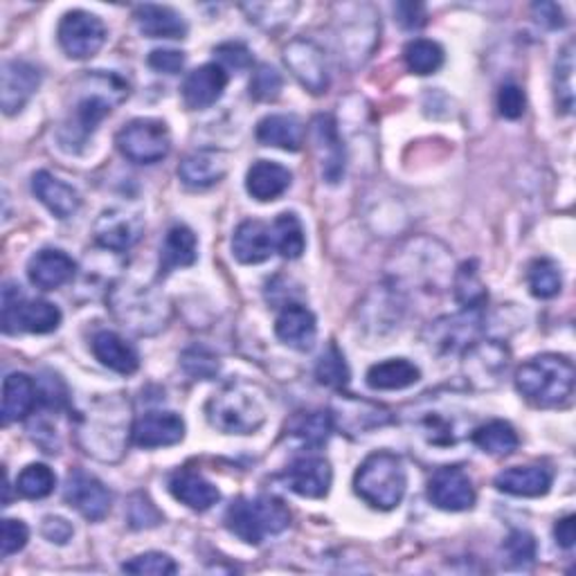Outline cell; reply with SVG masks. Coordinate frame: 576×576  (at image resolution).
<instances>
[{
	"mask_svg": "<svg viewBox=\"0 0 576 576\" xmlns=\"http://www.w3.org/2000/svg\"><path fill=\"white\" fill-rule=\"evenodd\" d=\"M146 61L153 70L165 74H178L185 68V55L180 50H153Z\"/></svg>",
	"mask_w": 576,
	"mask_h": 576,
	"instance_id": "db71d44e",
	"label": "cell"
},
{
	"mask_svg": "<svg viewBox=\"0 0 576 576\" xmlns=\"http://www.w3.org/2000/svg\"><path fill=\"white\" fill-rule=\"evenodd\" d=\"M282 482L302 497H314V501H322L329 495L333 471L331 465L325 457L318 455H306L297 457L284 469Z\"/></svg>",
	"mask_w": 576,
	"mask_h": 576,
	"instance_id": "9a60e30c",
	"label": "cell"
},
{
	"mask_svg": "<svg viewBox=\"0 0 576 576\" xmlns=\"http://www.w3.org/2000/svg\"><path fill=\"white\" fill-rule=\"evenodd\" d=\"M138 30L149 38H185V19L165 5H138L133 12Z\"/></svg>",
	"mask_w": 576,
	"mask_h": 576,
	"instance_id": "1f68e13d",
	"label": "cell"
},
{
	"mask_svg": "<svg viewBox=\"0 0 576 576\" xmlns=\"http://www.w3.org/2000/svg\"><path fill=\"white\" fill-rule=\"evenodd\" d=\"M91 348H93L95 358L113 372L127 376L140 367V356L136 348L118 333H113V331L95 333Z\"/></svg>",
	"mask_w": 576,
	"mask_h": 576,
	"instance_id": "f1b7e54d",
	"label": "cell"
},
{
	"mask_svg": "<svg viewBox=\"0 0 576 576\" xmlns=\"http://www.w3.org/2000/svg\"><path fill=\"white\" fill-rule=\"evenodd\" d=\"M556 99L563 113L574 108V44H567L556 61Z\"/></svg>",
	"mask_w": 576,
	"mask_h": 576,
	"instance_id": "ee69618b",
	"label": "cell"
},
{
	"mask_svg": "<svg viewBox=\"0 0 576 576\" xmlns=\"http://www.w3.org/2000/svg\"><path fill=\"white\" fill-rule=\"evenodd\" d=\"M129 97V84L120 74L89 72L74 91V102L59 131V142L66 151H80L97 131L106 115Z\"/></svg>",
	"mask_w": 576,
	"mask_h": 576,
	"instance_id": "6da1fadb",
	"label": "cell"
},
{
	"mask_svg": "<svg viewBox=\"0 0 576 576\" xmlns=\"http://www.w3.org/2000/svg\"><path fill=\"white\" fill-rule=\"evenodd\" d=\"M421 378V369L408 358H390L367 369V386L378 392H392L412 388Z\"/></svg>",
	"mask_w": 576,
	"mask_h": 576,
	"instance_id": "836d02e7",
	"label": "cell"
},
{
	"mask_svg": "<svg viewBox=\"0 0 576 576\" xmlns=\"http://www.w3.org/2000/svg\"><path fill=\"white\" fill-rule=\"evenodd\" d=\"M32 191L34 197L50 210V214L61 221L74 216L77 210L82 208L80 191L63 183L61 178L52 176L50 172H36L32 176Z\"/></svg>",
	"mask_w": 576,
	"mask_h": 576,
	"instance_id": "cb8c5ba5",
	"label": "cell"
},
{
	"mask_svg": "<svg viewBox=\"0 0 576 576\" xmlns=\"http://www.w3.org/2000/svg\"><path fill=\"white\" fill-rule=\"evenodd\" d=\"M527 282H529V289L536 297H541V299L556 297L563 289L561 268L556 261H552L548 257L536 259L527 268Z\"/></svg>",
	"mask_w": 576,
	"mask_h": 576,
	"instance_id": "ab89813d",
	"label": "cell"
},
{
	"mask_svg": "<svg viewBox=\"0 0 576 576\" xmlns=\"http://www.w3.org/2000/svg\"><path fill=\"white\" fill-rule=\"evenodd\" d=\"M230 169V158L225 151L201 149L189 153L178 165V178L191 189H208L225 178Z\"/></svg>",
	"mask_w": 576,
	"mask_h": 576,
	"instance_id": "7402d4cb",
	"label": "cell"
},
{
	"mask_svg": "<svg viewBox=\"0 0 576 576\" xmlns=\"http://www.w3.org/2000/svg\"><path fill=\"white\" fill-rule=\"evenodd\" d=\"M408 489L403 459L390 450L372 452L354 475V491L372 509L392 512L401 505Z\"/></svg>",
	"mask_w": 576,
	"mask_h": 576,
	"instance_id": "3957f363",
	"label": "cell"
},
{
	"mask_svg": "<svg viewBox=\"0 0 576 576\" xmlns=\"http://www.w3.org/2000/svg\"><path fill=\"white\" fill-rule=\"evenodd\" d=\"M533 14H536V21L552 27V30H559L565 25V16H563V10L554 3H539V5H533L531 8Z\"/></svg>",
	"mask_w": 576,
	"mask_h": 576,
	"instance_id": "6f0895ef",
	"label": "cell"
},
{
	"mask_svg": "<svg viewBox=\"0 0 576 576\" xmlns=\"http://www.w3.org/2000/svg\"><path fill=\"white\" fill-rule=\"evenodd\" d=\"M42 533L46 536V539L55 545H66L70 539H72V525L66 520V518H59V516H48L44 518V525H42Z\"/></svg>",
	"mask_w": 576,
	"mask_h": 576,
	"instance_id": "11a10c76",
	"label": "cell"
},
{
	"mask_svg": "<svg viewBox=\"0 0 576 576\" xmlns=\"http://www.w3.org/2000/svg\"><path fill=\"white\" fill-rule=\"evenodd\" d=\"M30 541V529L23 520H16V518H5L3 520V536H0V552H3V556H12V554H19Z\"/></svg>",
	"mask_w": 576,
	"mask_h": 576,
	"instance_id": "816d5d0a",
	"label": "cell"
},
{
	"mask_svg": "<svg viewBox=\"0 0 576 576\" xmlns=\"http://www.w3.org/2000/svg\"><path fill=\"white\" fill-rule=\"evenodd\" d=\"M405 66L412 74H433L444 66V48L431 38H414L403 50Z\"/></svg>",
	"mask_w": 576,
	"mask_h": 576,
	"instance_id": "74e56055",
	"label": "cell"
},
{
	"mask_svg": "<svg viewBox=\"0 0 576 576\" xmlns=\"http://www.w3.org/2000/svg\"><path fill=\"white\" fill-rule=\"evenodd\" d=\"M208 421L225 435H252L266 421V403L252 386L233 383L208 401Z\"/></svg>",
	"mask_w": 576,
	"mask_h": 576,
	"instance_id": "5b68a950",
	"label": "cell"
},
{
	"mask_svg": "<svg viewBox=\"0 0 576 576\" xmlns=\"http://www.w3.org/2000/svg\"><path fill=\"white\" fill-rule=\"evenodd\" d=\"M333 428H336L333 416L331 412H325V410L299 412L291 419V424H289V433L309 448H322L329 442Z\"/></svg>",
	"mask_w": 576,
	"mask_h": 576,
	"instance_id": "e575fe53",
	"label": "cell"
},
{
	"mask_svg": "<svg viewBox=\"0 0 576 576\" xmlns=\"http://www.w3.org/2000/svg\"><path fill=\"white\" fill-rule=\"evenodd\" d=\"M525 108H527V97L518 84H505L501 93H497V110H501L503 118L518 120L522 118Z\"/></svg>",
	"mask_w": 576,
	"mask_h": 576,
	"instance_id": "f5cc1de1",
	"label": "cell"
},
{
	"mask_svg": "<svg viewBox=\"0 0 576 576\" xmlns=\"http://www.w3.org/2000/svg\"><path fill=\"white\" fill-rule=\"evenodd\" d=\"M431 503L442 512H469L475 505V486L459 467L437 469L428 482Z\"/></svg>",
	"mask_w": 576,
	"mask_h": 576,
	"instance_id": "4fadbf2b",
	"label": "cell"
},
{
	"mask_svg": "<svg viewBox=\"0 0 576 576\" xmlns=\"http://www.w3.org/2000/svg\"><path fill=\"white\" fill-rule=\"evenodd\" d=\"M309 133L322 178L329 185H338L344 178V169H348V151H344L338 122L329 113H320L311 120Z\"/></svg>",
	"mask_w": 576,
	"mask_h": 576,
	"instance_id": "9c48e42d",
	"label": "cell"
},
{
	"mask_svg": "<svg viewBox=\"0 0 576 576\" xmlns=\"http://www.w3.org/2000/svg\"><path fill=\"white\" fill-rule=\"evenodd\" d=\"M257 140L263 146H275L282 151H299L304 144L306 129L297 115H266L257 125Z\"/></svg>",
	"mask_w": 576,
	"mask_h": 576,
	"instance_id": "f546056e",
	"label": "cell"
},
{
	"mask_svg": "<svg viewBox=\"0 0 576 576\" xmlns=\"http://www.w3.org/2000/svg\"><path fill=\"white\" fill-rule=\"evenodd\" d=\"M199 257V239L195 230L178 223L167 230L161 246V275H169L176 268H187Z\"/></svg>",
	"mask_w": 576,
	"mask_h": 576,
	"instance_id": "4dcf8cb0",
	"label": "cell"
},
{
	"mask_svg": "<svg viewBox=\"0 0 576 576\" xmlns=\"http://www.w3.org/2000/svg\"><path fill=\"white\" fill-rule=\"evenodd\" d=\"M419 431L433 446H452L462 437L457 428V416H446L437 408L424 412V416L419 419Z\"/></svg>",
	"mask_w": 576,
	"mask_h": 576,
	"instance_id": "60d3db41",
	"label": "cell"
},
{
	"mask_svg": "<svg viewBox=\"0 0 576 576\" xmlns=\"http://www.w3.org/2000/svg\"><path fill=\"white\" fill-rule=\"evenodd\" d=\"M275 252L273 246V235H271V225H266L263 221L248 219L239 223L233 235V255L239 263L252 266L261 263L266 259H271Z\"/></svg>",
	"mask_w": 576,
	"mask_h": 576,
	"instance_id": "d4e9b609",
	"label": "cell"
},
{
	"mask_svg": "<svg viewBox=\"0 0 576 576\" xmlns=\"http://www.w3.org/2000/svg\"><path fill=\"white\" fill-rule=\"evenodd\" d=\"M169 493L191 512H208L221 501L219 489L201 473L189 469H180L169 478Z\"/></svg>",
	"mask_w": 576,
	"mask_h": 576,
	"instance_id": "484cf974",
	"label": "cell"
},
{
	"mask_svg": "<svg viewBox=\"0 0 576 576\" xmlns=\"http://www.w3.org/2000/svg\"><path fill=\"white\" fill-rule=\"evenodd\" d=\"M284 61L295 80L314 95H322L329 89V68L325 52L309 38H293L284 48Z\"/></svg>",
	"mask_w": 576,
	"mask_h": 576,
	"instance_id": "30bf717a",
	"label": "cell"
},
{
	"mask_svg": "<svg viewBox=\"0 0 576 576\" xmlns=\"http://www.w3.org/2000/svg\"><path fill=\"white\" fill-rule=\"evenodd\" d=\"M509 367V352L497 340L473 342L465 356V374L480 390H491L501 383Z\"/></svg>",
	"mask_w": 576,
	"mask_h": 576,
	"instance_id": "5bb4252c",
	"label": "cell"
},
{
	"mask_svg": "<svg viewBox=\"0 0 576 576\" xmlns=\"http://www.w3.org/2000/svg\"><path fill=\"white\" fill-rule=\"evenodd\" d=\"M122 572L129 574H144V576H165V574H176L178 565L169 554L163 552H146L140 554L122 565Z\"/></svg>",
	"mask_w": 576,
	"mask_h": 576,
	"instance_id": "7dc6e473",
	"label": "cell"
},
{
	"mask_svg": "<svg viewBox=\"0 0 576 576\" xmlns=\"http://www.w3.org/2000/svg\"><path fill=\"white\" fill-rule=\"evenodd\" d=\"M554 539L563 550H572L576 543V518L565 516L554 527Z\"/></svg>",
	"mask_w": 576,
	"mask_h": 576,
	"instance_id": "680465c9",
	"label": "cell"
},
{
	"mask_svg": "<svg viewBox=\"0 0 576 576\" xmlns=\"http://www.w3.org/2000/svg\"><path fill=\"white\" fill-rule=\"evenodd\" d=\"M278 338L291 350L309 352L316 344L318 320L316 316L302 304H286L275 322Z\"/></svg>",
	"mask_w": 576,
	"mask_h": 576,
	"instance_id": "603a6c76",
	"label": "cell"
},
{
	"mask_svg": "<svg viewBox=\"0 0 576 576\" xmlns=\"http://www.w3.org/2000/svg\"><path fill=\"white\" fill-rule=\"evenodd\" d=\"M38 86H42V72L36 66L21 59L5 61L3 72H0V106H3L5 115L23 110Z\"/></svg>",
	"mask_w": 576,
	"mask_h": 576,
	"instance_id": "e0dca14e",
	"label": "cell"
},
{
	"mask_svg": "<svg viewBox=\"0 0 576 576\" xmlns=\"http://www.w3.org/2000/svg\"><path fill=\"white\" fill-rule=\"evenodd\" d=\"M57 38L61 50L70 59H91L106 44V25L99 16L91 12L72 10L63 14L57 30Z\"/></svg>",
	"mask_w": 576,
	"mask_h": 576,
	"instance_id": "ba28073f",
	"label": "cell"
},
{
	"mask_svg": "<svg viewBox=\"0 0 576 576\" xmlns=\"http://www.w3.org/2000/svg\"><path fill=\"white\" fill-rule=\"evenodd\" d=\"M127 518L133 529H149V527H158L163 522V514L156 509V505H153L144 493H138L131 497Z\"/></svg>",
	"mask_w": 576,
	"mask_h": 576,
	"instance_id": "681fc988",
	"label": "cell"
},
{
	"mask_svg": "<svg viewBox=\"0 0 576 576\" xmlns=\"http://www.w3.org/2000/svg\"><path fill=\"white\" fill-rule=\"evenodd\" d=\"M284 80L282 74L268 63L257 66L250 80V97L257 102H275L282 95Z\"/></svg>",
	"mask_w": 576,
	"mask_h": 576,
	"instance_id": "bcb514c9",
	"label": "cell"
},
{
	"mask_svg": "<svg viewBox=\"0 0 576 576\" xmlns=\"http://www.w3.org/2000/svg\"><path fill=\"white\" fill-rule=\"evenodd\" d=\"M144 233V221L138 212L125 208L104 210L95 223V239L102 248L125 252L138 244Z\"/></svg>",
	"mask_w": 576,
	"mask_h": 576,
	"instance_id": "2e32d148",
	"label": "cell"
},
{
	"mask_svg": "<svg viewBox=\"0 0 576 576\" xmlns=\"http://www.w3.org/2000/svg\"><path fill=\"white\" fill-rule=\"evenodd\" d=\"M63 497L74 512H80L91 522L104 520L113 505V495L104 482L82 469H72L68 473Z\"/></svg>",
	"mask_w": 576,
	"mask_h": 576,
	"instance_id": "7c38bea8",
	"label": "cell"
},
{
	"mask_svg": "<svg viewBox=\"0 0 576 576\" xmlns=\"http://www.w3.org/2000/svg\"><path fill=\"white\" fill-rule=\"evenodd\" d=\"M38 401V388L36 383L23 374V372H14L5 378L3 383V424L10 426L14 421L27 416L32 412V408Z\"/></svg>",
	"mask_w": 576,
	"mask_h": 576,
	"instance_id": "d6a6232c",
	"label": "cell"
},
{
	"mask_svg": "<svg viewBox=\"0 0 576 576\" xmlns=\"http://www.w3.org/2000/svg\"><path fill=\"white\" fill-rule=\"evenodd\" d=\"M227 86V72L219 63H205L191 70L183 84V102L191 110L214 106Z\"/></svg>",
	"mask_w": 576,
	"mask_h": 576,
	"instance_id": "44dd1931",
	"label": "cell"
},
{
	"mask_svg": "<svg viewBox=\"0 0 576 576\" xmlns=\"http://www.w3.org/2000/svg\"><path fill=\"white\" fill-rule=\"evenodd\" d=\"M77 273V263L70 255L59 248L38 250L27 261V278L42 291H57L68 284Z\"/></svg>",
	"mask_w": 576,
	"mask_h": 576,
	"instance_id": "ffe728a7",
	"label": "cell"
},
{
	"mask_svg": "<svg viewBox=\"0 0 576 576\" xmlns=\"http://www.w3.org/2000/svg\"><path fill=\"white\" fill-rule=\"evenodd\" d=\"M554 473L548 467H514L495 475V489L518 497L548 495Z\"/></svg>",
	"mask_w": 576,
	"mask_h": 576,
	"instance_id": "83f0119b",
	"label": "cell"
},
{
	"mask_svg": "<svg viewBox=\"0 0 576 576\" xmlns=\"http://www.w3.org/2000/svg\"><path fill=\"white\" fill-rule=\"evenodd\" d=\"M331 416L333 426L348 431L350 435H365L374 428L388 426L392 421V412L388 408L354 397H340L333 405Z\"/></svg>",
	"mask_w": 576,
	"mask_h": 576,
	"instance_id": "ac0fdd59",
	"label": "cell"
},
{
	"mask_svg": "<svg viewBox=\"0 0 576 576\" xmlns=\"http://www.w3.org/2000/svg\"><path fill=\"white\" fill-rule=\"evenodd\" d=\"M471 439L480 450H484L489 455H497V457L512 455L520 446L518 433L514 431L512 424H507V421H503V419L489 421V424L475 428Z\"/></svg>",
	"mask_w": 576,
	"mask_h": 576,
	"instance_id": "d590c367",
	"label": "cell"
},
{
	"mask_svg": "<svg viewBox=\"0 0 576 576\" xmlns=\"http://www.w3.org/2000/svg\"><path fill=\"white\" fill-rule=\"evenodd\" d=\"M214 57L219 59V66L225 70H235V72H242L246 68L252 66V52L239 44V42H227V44H221L214 48Z\"/></svg>",
	"mask_w": 576,
	"mask_h": 576,
	"instance_id": "f907efd6",
	"label": "cell"
},
{
	"mask_svg": "<svg viewBox=\"0 0 576 576\" xmlns=\"http://www.w3.org/2000/svg\"><path fill=\"white\" fill-rule=\"evenodd\" d=\"M120 153L138 165H156L172 151V133L163 120L138 118L125 125L115 138Z\"/></svg>",
	"mask_w": 576,
	"mask_h": 576,
	"instance_id": "8992f818",
	"label": "cell"
},
{
	"mask_svg": "<svg viewBox=\"0 0 576 576\" xmlns=\"http://www.w3.org/2000/svg\"><path fill=\"white\" fill-rule=\"evenodd\" d=\"M61 325V311L46 299H25L21 286L3 289V331L16 333H52Z\"/></svg>",
	"mask_w": 576,
	"mask_h": 576,
	"instance_id": "52a82bcc",
	"label": "cell"
},
{
	"mask_svg": "<svg viewBox=\"0 0 576 576\" xmlns=\"http://www.w3.org/2000/svg\"><path fill=\"white\" fill-rule=\"evenodd\" d=\"M293 174L273 161H257L246 174V189L255 201L268 203L278 201L284 191H289Z\"/></svg>",
	"mask_w": 576,
	"mask_h": 576,
	"instance_id": "4316f807",
	"label": "cell"
},
{
	"mask_svg": "<svg viewBox=\"0 0 576 576\" xmlns=\"http://www.w3.org/2000/svg\"><path fill=\"white\" fill-rule=\"evenodd\" d=\"M291 525L289 507L273 495L237 497L225 512V527L246 545H261Z\"/></svg>",
	"mask_w": 576,
	"mask_h": 576,
	"instance_id": "277c9868",
	"label": "cell"
},
{
	"mask_svg": "<svg viewBox=\"0 0 576 576\" xmlns=\"http://www.w3.org/2000/svg\"><path fill=\"white\" fill-rule=\"evenodd\" d=\"M271 235H273L275 252H280L284 259L302 257L306 248V235H304V225L297 219V214L282 212L271 225Z\"/></svg>",
	"mask_w": 576,
	"mask_h": 576,
	"instance_id": "8d00e7d4",
	"label": "cell"
},
{
	"mask_svg": "<svg viewBox=\"0 0 576 576\" xmlns=\"http://www.w3.org/2000/svg\"><path fill=\"white\" fill-rule=\"evenodd\" d=\"M482 320L484 309H465L457 316L442 318L431 325L428 344L442 354L467 352L482 329Z\"/></svg>",
	"mask_w": 576,
	"mask_h": 576,
	"instance_id": "8fae6325",
	"label": "cell"
},
{
	"mask_svg": "<svg viewBox=\"0 0 576 576\" xmlns=\"http://www.w3.org/2000/svg\"><path fill=\"white\" fill-rule=\"evenodd\" d=\"M316 378L320 386H327L331 390H342L350 383V365L333 342L316 365Z\"/></svg>",
	"mask_w": 576,
	"mask_h": 576,
	"instance_id": "7bdbcfd3",
	"label": "cell"
},
{
	"mask_svg": "<svg viewBox=\"0 0 576 576\" xmlns=\"http://www.w3.org/2000/svg\"><path fill=\"white\" fill-rule=\"evenodd\" d=\"M131 439L140 448H165L185 439V421L176 412H146L136 419Z\"/></svg>",
	"mask_w": 576,
	"mask_h": 576,
	"instance_id": "d6986e66",
	"label": "cell"
},
{
	"mask_svg": "<svg viewBox=\"0 0 576 576\" xmlns=\"http://www.w3.org/2000/svg\"><path fill=\"white\" fill-rule=\"evenodd\" d=\"M455 297L462 304V309H484L489 293L480 280L475 261H467L455 275Z\"/></svg>",
	"mask_w": 576,
	"mask_h": 576,
	"instance_id": "f35d334b",
	"label": "cell"
},
{
	"mask_svg": "<svg viewBox=\"0 0 576 576\" xmlns=\"http://www.w3.org/2000/svg\"><path fill=\"white\" fill-rule=\"evenodd\" d=\"M180 365L185 369V374H189L191 378L197 380H212L216 378L221 365L219 358L214 354H210L208 350H199V348H191L180 356Z\"/></svg>",
	"mask_w": 576,
	"mask_h": 576,
	"instance_id": "c3c4849f",
	"label": "cell"
},
{
	"mask_svg": "<svg viewBox=\"0 0 576 576\" xmlns=\"http://www.w3.org/2000/svg\"><path fill=\"white\" fill-rule=\"evenodd\" d=\"M574 365L559 354H541L522 363L516 372L518 392L539 408H559L574 392Z\"/></svg>",
	"mask_w": 576,
	"mask_h": 576,
	"instance_id": "7a4b0ae2",
	"label": "cell"
},
{
	"mask_svg": "<svg viewBox=\"0 0 576 576\" xmlns=\"http://www.w3.org/2000/svg\"><path fill=\"white\" fill-rule=\"evenodd\" d=\"M395 14L405 30H419L426 25V8L419 3H399L395 8Z\"/></svg>",
	"mask_w": 576,
	"mask_h": 576,
	"instance_id": "9f6ffc18",
	"label": "cell"
},
{
	"mask_svg": "<svg viewBox=\"0 0 576 576\" xmlns=\"http://www.w3.org/2000/svg\"><path fill=\"white\" fill-rule=\"evenodd\" d=\"M505 559L512 567H529L536 561V539L529 531L522 529H514L503 545Z\"/></svg>",
	"mask_w": 576,
	"mask_h": 576,
	"instance_id": "f6af8a7d",
	"label": "cell"
},
{
	"mask_svg": "<svg viewBox=\"0 0 576 576\" xmlns=\"http://www.w3.org/2000/svg\"><path fill=\"white\" fill-rule=\"evenodd\" d=\"M57 486V475L46 465H30L16 480V491L27 501H44Z\"/></svg>",
	"mask_w": 576,
	"mask_h": 576,
	"instance_id": "b9f144b4",
	"label": "cell"
}]
</instances>
